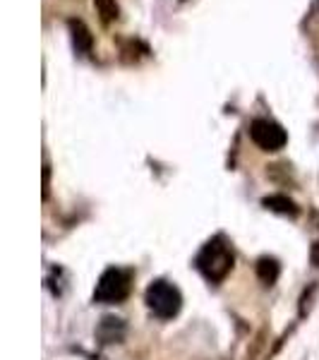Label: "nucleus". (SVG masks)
Returning <instances> with one entry per match:
<instances>
[{
	"label": "nucleus",
	"instance_id": "f257e3e1",
	"mask_svg": "<svg viewBox=\"0 0 319 360\" xmlns=\"http://www.w3.org/2000/svg\"><path fill=\"white\" fill-rule=\"evenodd\" d=\"M197 266L211 283L223 281L233 269V250L228 248L223 238H214L197 255Z\"/></svg>",
	"mask_w": 319,
	"mask_h": 360
},
{
	"label": "nucleus",
	"instance_id": "39448f33",
	"mask_svg": "<svg viewBox=\"0 0 319 360\" xmlns=\"http://www.w3.org/2000/svg\"><path fill=\"white\" fill-rule=\"evenodd\" d=\"M127 334V324L120 317H103L96 327V339L101 344H120Z\"/></svg>",
	"mask_w": 319,
	"mask_h": 360
},
{
	"label": "nucleus",
	"instance_id": "6e6552de",
	"mask_svg": "<svg viewBox=\"0 0 319 360\" xmlns=\"http://www.w3.org/2000/svg\"><path fill=\"white\" fill-rule=\"evenodd\" d=\"M278 262L276 259H271V257H262L257 262V276H259V281L264 283V286H271V283H276V278H278Z\"/></svg>",
	"mask_w": 319,
	"mask_h": 360
},
{
	"label": "nucleus",
	"instance_id": "7ed1b4c3",
	"mask_svg": "<svg viewBox=\"0 0 319 360\" xmlns=\"http://www.w3.org/2000/svg\"><path fill=\"white\" fill-rule=\"evenodd\" d=\"M130 293V274L123 269H106L94 291L96 303H120Z\"/></svg>",
	"mask_w": 319,
	"mask_h": 360
},
{
	"label": "nucleus",
	"instance_id": "0eeeda50",
	"mask_svg": "<svg viewBox=\"0 0 319 360\" xmlns=\"http://www.w3.org/2000/svg\"><path fill=\"white\" fill-rule=\"evenodd\" d=\"M262 205H264L266 209H271V212L283 214V217H298V207H295V202H293V200H288V197H283V195H271V197H266Z\"/></svg>",
	"mask_w": 319,
	"mask_h": 360
},
{
	"label": "nucleus",
	"instance_id": "20e7f679",
	"mask_svg": "<svg viewBox=\"0 0 319 360\" xmlns=\"http://www.w3.org/2000/svg\"><path fill=\"white\" fill-rule=\"evenodd\" d=\"M250 137L262 152H278V149L286 147L288 135L281 125L274 123L269 118H257L250 125Z\"/></svg>",
	"mask_w": 319,
	"mask_h": 360
},
{
	"label": "nucleus",
	"instance_id": "9d476101",
	"mask_svg": "<svg viewBox=\"0 0 319 360\" xmlns=\"http://www.w3.org/2000/svg\"><path fill=\"white\" fill-rule=\"evenodd\" d=\"M310 257H312V264L319 266V240L315 243V245H312V255H310Z\"/></svg>",
	"mask_w": 319,
	"mask_h": 360
},
{
	"label": "nucleus",
	"instance_id": "423d86ee",
	"mask_svg": "<svg viewBox=\"0 0 319 360\" xmlns=\"http://www.w3.org/2000/svg\"><path fill=\"white\" fill-rule=\"evenodd\" d=\"M70 32H72V41H74V49L79 51V53H89L91 51V34L89 29L82 20H70Z\"/></svg>",
	"mask_w": 319,
	"mask_h": 360
},
{
	"label": "nucleus",
	"instance_id": "f03ea898",
	"mask_svg": "<svg viewBox=\"0 0 319 360\" xmlns=\"http://www.w3.org/2000/svg\"><path fill=\"white\" fill-rule=\"evenodd\" d=\"M147 305L159 319H171L181 312L183 295L173 283L159 278V281H152V286L147 288Z\"/></svg>",
	"mask_w": 319,
	"mask_h": 360
},
{
	"label": "nucleus",
	"instance_id": "1a4fd4ad",
	"mask_svg": "<svg viewBox=\"0 0 319 360\" xmlns=\"http://www.w3.org/2000/svg\"><path fill=\"white\" fill-rule=\"evenodd\" d=\"M94 8H96V13L101 17L103 25H113V22L120 17L118 0H94Z\"/></svg>",
	"mask_w": 319,
	"mask_h": 360
}]
</instances>
